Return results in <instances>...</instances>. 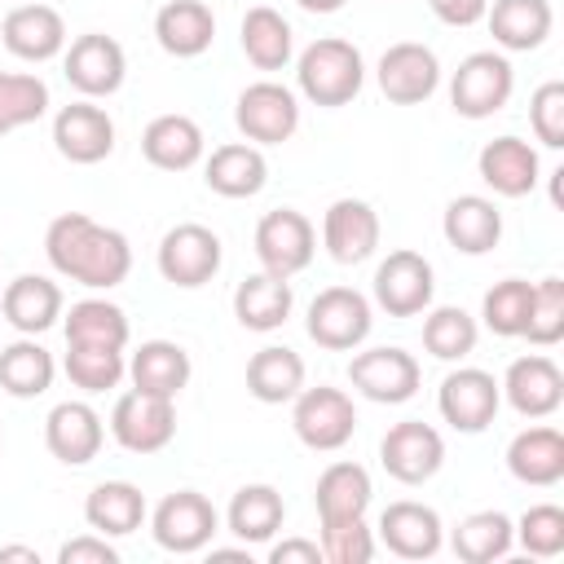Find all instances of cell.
<instances>
[{"instance_id":"cell-1","label":"cell","mask_w":564,"mask_h":564,"mask_svg":"<svg viewBox=\"0 0 564 564\" xmlns=\"http://www.w3.org/2000/svg\"><path fill=\"white\" fill-rule=\"evenodd\" d=\"M44 256L48 264L79 282V286H93V291H110L128 278L132 269V247L119 229H106L97 225L93 216L84 212H62L48 234H44Z\"/></svg>"},{"instance_id":"cell-2","label":"cell","mask_w":564,"mask_h":564,"mask_svg":"<svg viewBox=\"0 0 564 564\" xmlns=\"http://www.w3.org/2000/svg\"><path fill=\"white\" fill-rule=\"evenodd\" d=\"M295 79H300V93H304L313 106H348V101L361 93L366 62H361L357 44L335 40V35H322V40H313V44L300 53Z\"/></svg>"},{"instance_id":"cell-3","label":"cell","mask_w":564,"mask_h":564,"mask_svg":"<svg viewBox=\"0 0 564 564\" xmlns=\"http://www.w3.org/2000/svg\"><path fill=\"white\" fill-rule=\"evenodd\" d=\"M511 88H516L511 62L494 48H480L458 62V70L449 79V101L463 119H489L511 101Z\"/></svg>"},{"instance_id":"cell-4","label":"cell","mask_w":564,"mask_h":564,"mask_svg":"<svg viewBox=\"0 0 564 564\" xmlns=\"http://www.w3.org/2000/svg\"><path fill=\"white\" fill-rule=\"evenodd\" d=\"M295 410H291V423H295V436L308 445V449H344L357 432V410H352V397L339 392V388H300L295 397Z\"/></svg>"},{"instance_id":"cell-5","label":"cell","mask_w":564,"mask_h":564,"mask_svg":"<svg viewBox=\"0 0 564 564\" xmlns=\"http://www.w3.org/2000/svg\"><path fill=\"white\" fill-rule=\"evenodd\" d=\"M234 123L247 141H260V145H282L295 137L300 128V101L286 84H273V79H260V84H247L238 93V106H234Z\"/></svg>"},{"instance_id":"cell-6","label":"cell","mask_w":564,"mask_h":564,"mask_svg":"<svg viewBox=\"0 0 564 564\" xmlns=\"http://www.w3.org/2000/svg\"><path fill=\"white\" fill-rule=\"evenodd\" d=\"M375 317H370V300L352 286H326L313 295L308 304V339L330 348V352H348L370 335Z\"/></svg>"},{"instance_id":"cell-7","label":"cell","mask_w":564,"mask_h":564,"mask_svg":"<svg viewBox=\"0 0 564 564\" xmlns=\"http://www.w3.org/2000/svg\"><path fill=\"white\" fill-rule=\"evenodd\" d=\"M348 383L366 397V401H379V405H401L419 392L423 383V370L419 361L405 352V348H366L348 361Z\"/></svg>"},{"instance_id":"cell-8","label":"cell","mask_w":564,"mask_h":564,"mask_svg":"<svg viewBox=\"0 0 564 564\" xmlns=\"http://www.w3.org/2000/svg\"><path fill=\"white\" fill-rule=\"evenodd\" d=\"M379 463L392 480L401 485H423L441 471L445 463V441L432 423L423 419H405V423H392L388 436L379 441Z\"/></svg>"},{"instance_id":"cell-9","label":"cell","mask_w":564,"mask_h":564,"mask_svg":"<svg viewBox=\"0 0 564 564\" xmlns=\"http://www.w3.org/2000/svg\"><path fill=\"white\" fill-rule=\"evenodd\" d=\"M317 251V234L308 225L304 212L295 207H278V212H264L260 225H256V256L264 264V273H278V278H291L300 269H308Z\"/></svg>"},{"instance_id":"cell-10","label":"cell","mask_w":564,"mask_h":564,"mask_svg":"<svg viewBox=\"0 0 564 564\" xmlns=\"http://www.w3.org/2000/svg\"><path fill=\"white\" fill-rule=\"evenodd\" d=\"M436 405H441V419L454 427V432H485L502 405V388L489 370H476V366H458L441 379V392H436Z\"/></svg>"},{"instance_id":"cell-11","label":"cell","mask_w":564,"mask_h":564,"mask_svg":"<svg viewBox=\"0 0 564 564\" xmlns=\"http://www.w3.org/2000/svg\"><path fill=\"white\" fill-rule=\"evenodd\" d=\"M432 291H436V278H432V264L427 256L401 247V251H388V260L375 269V304L388 313V317H414L432 304Z\"/></svg>"},{"instance_id":"cell-12","label":"cell","mask_w":564,"mask_h":564,"mask_svg":"<svg viewBox=\"0 0 564 564\" xmlns=\"http://www.w3.org/2000/svg\"><path fill=\"white\" fill-rule=\"evenodd\" d=\"M110 432L123 449L132 454H154L176 436V405L167 397H150V392H123L110 410Z\"/></svg>"},{"instance_id":"cell-13","label":"cell","mask_w":564,"mask_h":564,"mask_svg":"<svg viewBox=\"0 0 564 564\" xmlns=\"http://www.w3.org/2000/svg\"><path fill=\"white\" fill-rule=\"evenodd\" d=\"M216 524H220V520H216V507H212L198 489H176V494H167V498L154 507V520H150L154 542H159L163 551H176V555L203 551V546L212 542Z\"/></svg>"},{"instance_id":"cell-14","label":"cell","mask_w":564,"mask_h":564,"mask_svg":"<svg viewBox=\"0 0 564 564\" xmlns=\"http://www.w3.org/2000/svg\"><path fill=\"white\" fill-rule=\"evenodd\" d=\"M375 79H379V93H383L388 101H397V106H419V101H427V97L436 93V84H441V62H436V53H432L427 44L401 40V44L383 48Z\"/></svg>"},{"instance_id":"cell-15","label":"cell","mask_w":564,"mask_h":564,"mask_svg":"<svg viewBox=\"0 0 564 564\" xmlns=\"http://www.w3.org/2000/svg\"><path fill=\"white\" fill-rule=\"evenodd\" d=\"M220 269V238L207 229V225H176L163 234L159 242V273L172 282V286H203L212 282Z\"/></svg>"},{"instance_id":"cell-16","label":"cell","mask_w":564,"mask_h":564,"mask_svg":"<svg viewBox=\"0 0 564 564\" xmlns=\"http://www.w3.org/2000/svg\"><path fill=\"white\" fill-rule=\"evenodd\" d=\"M123 70H128V57H123L119 40H110L101 31H88L79 40H70V48H66V84L84 97L119 93Z\"/></svg>"},{"instance_id":"cell-17","label":"cell","mask_w":564,"mask_h":564,"mask_svg":"<svg viewBox=\"0 0 564 564\" xmlns=\"http://www.w3.org/2000/svg\"><path fill=\"white\" fill-rule=\"evenodd\" d=\"M101 441H106V427H101V414L88 401H62L44 419V445L66 467L93 463L101 454Z\"/></svg>"},{"instance_id":"cell-18","label":"cell","mask_w":564,"mask_h":564,"mask_svg":"<svg viewBox=\"0 0 564 564\" xmlns=\"http://www.w3.org/2000/svg\"><path fill=\"white\" fill-rule=\"evenodd\" d=\"M53 145L70 163H101L115 150V123L93 101H70L53 115Z\"/></svg>"},{"instance_id":"cell-19","label":"cell","mask_w":564,"mask_h":564,"mask_svg":"<svg viewBox=\"0 0 564 564\" xmlns=\"http://www.w3.org/2000/svg\"><path fill=\"white\" fill-rule=\"evenodd\" d=\"M322 242L335 264H361L379 247V216L361 198H335L322 216Z\"/></svg>"},{"instance_id":"cell-20","label":"cell","mask_w":564,"mask_h":564,"mask_svg":"<svg viewBox=\"0 0 564 564\" xmlns=\"http://www.w3.org/2000/svg\"><path fill=\"white\" fill-rule=\"evenodd\" d=\"M498 388H502V397L511 401V410L524 414V419H546V414H555L560 401H564V375H560V366H555L551 357H542V352L516 357V361L507 366V379H502Z\"/></svg>"},{"instance_id":"cell-21","label":"cell","mask_w":564,"mask_h":564,"mask_svg":"<svg viewBox=\"0 0 564 564\" xmlns=\"http://www.w3.org/2000/svg\"><path fill=\"white\" fill-rule=\"evenodd\" d=\"M379 538L392 555L401 560H432L445 542V529H441V516L427 507V502H388L383 516H379Z\"/></svg>"},{"instance_id":"cell-22","label":"cell","mask_w":564,"mask_h":564,"mask_svg":"<svg viewBox=\"0 0 564 564\" xmlns=\"http://www.w3.org/2000/svg\"><path fill=\"white\" fill-rule=\"evenodd\" d=\"M0 40H4V48H9L13 57H22V62H48V57H57V53L66 48V22H62V13L48 9V4H18V9L4 18Z\"/></svg>"},{"instance_id":"cell-23","label":"cell","mask_w":564,"mask_h":564,"mask_svg":"<svg viewBox=\"0 0 564 564\" xmlns=\"http://www.w3.org/2000/svg\"><path fill=\"white\" fill-rule=\"evenodd\" d=\"M154 40L172 57H198L216 40V18L203 0H167L154 13Z\"/></svg>"},{"instance_id":"cell-24","label":"cell","mask_w":564,"mask_h":564,"mask_svg":"<svg viewBox=\"0 0 564 564\" xmlns=\"http://www.w3.org/2000/svg\"><path fill=\"white\" fill-rule=\"evenodd\" d=\"M480 181L502 198H524L538 185V150L520 137H498L476 159Z\"/></svg>"},{"instance_id":"cell-25","label":"cell","mask_w":564,"mask_h":564,"mask_svg":"<svg viewBox=\"0 0 564 564\" xmlns=\"http://www.w3.org/2000/svg\"><path fill=\"white\" fill-rule=\"evenodd\" d=\"M445 242L463 256H485L498 247L502 238V212L494 207V198H480V194H458L449 207H445Z\"/></svg>"},{"instance_id":"cell-26","label":"cell","mask_w":564,"mask_h":564,"mask_svg":"<svg viewBox=\"0 0 564 564\" xmlns=\"http://www.w3.org/2000/svg\"><path fill=\"white\" fill-rule=\"evenodd\" d=\"M0 313L13 330L22 335H44L57 317H62V286L40 278V273H22L4 286L0 295Z\"/></svg>"},{"instance_id":"cell-27","label":"cell","mask_w":564,"mask_h":564,"mask_svg":"<svg viewBox=\"0 0 564 564\" xmlns=\"http://www.w3.org/2000/svg\"><path fill=\"white\" fill-rule=\"evenodd\" d=\"M507 467L520 485H560L564 480V436L555 427H524L507 445Z\"/></svg>"},{"instance_id":"cell-28","label":"cell","mask_w":564,"mask_h":564,"mask_svg":"<svg viewBox=\"0 0 564 564\" xmlns=\"http://www.w3.org/2000/svg\"><path fill=\"white\" fill-rule=\"evenodd\" d=\"M128 375H132V388H137V392L176 401L181 388L189 383V352H185L181 344H172V339H145V344L132 352Z\"/></svg>"},{"instance_id":"cell-29","label":"cell","mask_w":564,"mask_h":564,"mask_svg":"<svg viewBox=\"0 0 564 564\" xmlns=\"http://www.w3.org/2000/svg\"><path fill=\"white\" fill-rule=\"evenodd\" d=\"M141 154L163 172H185L203 159V128L189 115H159L141 132Z\"/></svg>"},{"instance_id":"cell-30","label":"cell","mask_w":564,"mask_h":564,"mask_svg":"<svg viewBox=\"0 0 564 564\" xmlns=\"http://www.w3.org/2000/svg\"><path fill=\"white\" fill-rule=\"evenodd\" d=\"M207 189L225 194V198H251L264 189L269 181V163L256 145H242V141H229V145H216L212 159H207V172H203Z\"/></svg>"},{"instance_id":"cell-31","label":"cell","mask_w":564,"mask_h":564,"mask_svg":"<svg viewBox=\"0 0 564 564\" xmlns=\"http://www.w3.org/2000/svg\"><path fill=\"white\" fill-rule=\"evenodd\" d=\"M84 520L101 538H128L145 520V494L128 480H101L84 502Z\"/></svg>"},{"instance_id":"cell-32","label":"cell","mask_w":564,"mask_h":564,"mask_svg":"<svg viewBox=\"0 0 564 564\" xmlns=\"http://www.w3.org/2000/svg\"><path fill=\"white\" fill-rule=\"evenodd\" d=\"M489 31L502 48L511 53H529L551 35V0H494V9H485Z\"/></svg>"},{"instance_id":"cell-33","label":"cell","mask_w":564,"mask_h":564,"mask_svg":"<svg viewBox=\"0 0 564 564\" xmlns=\"http://www.w3.org/2000/svg\"><path fill=\"white\" fill-rule=\"evenodd\" d=\"M291 304H295L291 282L278 273H251L234 291V317L247 330H278L291 317Z\"/></svg>"},{"instance_id":"cell-34","label":"cell","mask_w":564,"mask_h":564,"mask_svg":"<svg viewBox=\"0 0 564 564\" xmlns=\"http://www.w3.org/2000/svg\"><path fill=\"white\" fill-rule=\"evenodd\" d=\"M370 471L361 463H330L317 476L313 502H317V520H357L370 507Z\"/></svg>"},{"instance_id":"cell-35","label":"cell","mask_w":564,"mask_h":564,"mask_svg":"<svg viewBox=\"0 0 564 564\" xmlns=\"http://www.w3.org/2000/svg\"><path fill=\"white\" fill-rule=\"evenodd\" d=\"M286 520V502L273 485H242L225 511V524L238 542H269Z\"/></svg>"},{"instance_id":"cell-36","label":"cell","mask_w":564,"mask_h":564,"mask_svg":"<svg viewBox=\"0 0 564 564\" xmlns=\"http://www.w3.org/2000/svg\"><path fill=\"white\" fill-rule=\"evenodd\" d=\"M300 388H304V361H300L295 348L269 344V348H260V352L247 361V392H251L256 401L282 405V401H291Z\"/></svg>"},{"instance_id":"cell-37","label":"cell","mask_w":564,"mask_h":564,"mask_svg":"<svg viewBox=\"0 0 564 564\" xmlns=\"http://www.w3.org/2000/svg\"><path fill=\"white\" fill-rule=\"evenodd\" d=\"M53 375H57L53 352L44 344H35V335L13 339L9 348H0V388L9 397L31 401V397H40V392L53 388Z\"/></svg>"},{"instance_id":"cell-38","label":"cell","mask_w":564,"mask_h":564,"mask_svg":"<svg viewBox=\"0 0 564 564\" xmlns=\"http://www.w3.org/2000/svg\"><path fill=\"white\" fill-rule=\"evenodd\" d=\"M242 53L256 70H282L295 53V35H291V22L269 9V4H256L247 9L242 18Z\"/></svg>"},{"instance_id":"cell-39","label":"cell","mask_w":564,"mask_h":564,"mask_svg":"<svg viewBox=\"0 0 564 564\" xmlns=\"http://www.w3.org/2000/svg\"><path fill=\"white\" fill-rule=\"evenodd\" d=\"M511 542H516V524L502 511H471L449 533L454 555L467 560V564H494V560H502L511 551Z\"/></svg>"},{"instance_id":"cell-40","label":"cell","mask_w":564,"mask_h":564,"mask_svg":"<svg viewBox=\"0 0 564 564\" xmlns=\"http://www.w3.org/2000/svg\"><path fill=\"white\" fill-rule=\"evenodd\" d=\"M66 344H106L123 348L128 344V313L110 300H79L66 313Z\"/></svg>"},{"instance_id":"cell-41","label":"cell","mask_w":564,"mask_h":564,"mask_svg":"<svg viewBox=\"0 0 564 564\" xmlns=\"http://www.w3.org/2000/svg\"><path fill=\"white\" fill-rule=\"evenodd\" d=\"M476 317L463 313L458 304H441L427 313L423 322V348L436 357V361H463L471 348H476Z\"/></svg>"},{"instance_id":"cell-42","label":"cell","mask_w":564,"mask_h":564,"mask_svg":"<svg viewBox=\"0 0 564 564\" xmlns=\"http://www.w3.org/2000/svg\"><path fill=\"white\" fill-rule=\"evenodd\" d=\"M529 304H533V282H524V278H502V282H494V286L485 291L480 317H485V326H489L494 335L516 339V335H524Z\"/></svg>"},{"instance_id":"cell-43","label":"cell","mask_w":564,"mask_h":564,"mask_svg":"<svg viewBox=\"0 0 564 564\" xmlns=\"http://www.w3.org/2000/svg\"><path fill=\"white\" fill-rule=\"evenodd\" d=\"M128 375L123 348L106 344H66V379L84 392H106Z\"/></svg>"},{"instance_id":"cell-44","label":"cell","mask_w":564,"mask_h":564,"mask_svg":"<svg viewBox=\"0 0 564 564\" xmlns=\"http://www.w3.org/2000/svg\"><path fill=\"white\" fill-rule=\"evenodd\" d=\"M48 110V84L40 75H9L0 70V137L13 128L35 123Z\"/></svg>"},{"instance_id":"cell-45","label":"cell","mask_w":564,"mask_h":564,"mask_svg":"<svg viewBox=\"0 0 564 564\" xmlns=\"http://www.w3.org/2000/svg\"><path fill=\"white\" fill-rule=\"evenodd\" d=\"M524 339L538 344V348H551V344L564 339V278L533 282V304H529Z\"/></svg>"},{"instance_id":"cell-46","label":"cell","mask_w":564,"mask_h":564,"mask_svg":"<svg viewBox=\"0 0 564 564\" xmlns=\"http://www.w3.org/2000/svg\"><path fill=\"white\" fill-rule=\"evenodd\" d=\"M375 555V533L366 516L357 520H322V560L330 564H370Z\"/></svg>"},{"instance_id":"cell-47","label":"cell","mask_w":564,"mask_h":564,"mask_svg":"<svg viewBox=\"0 0 564 564\" xmlns=\"http://www.w3.org/2000/svg\"><path fill=\"white\" fill-rule=\"evenodd\" d=\"M516 538H520V546H524L529 555H538V560L560 555V551H564V511H560L555 502L529 507V511L520 516V524H516Z\"/></svg>"},{"instance_id":"cell-48","label":"cell","mask_w":564,"mask_h":564,"mask_svg":"<svg viewBox=\"0 0 564 564\" xmlns=\"http://www.w3.org/2000/svg\"><path fill=\"white\" fill-rule=\"evenodd\" d=\"M529 123H533V137L551 150L564 145V84L560 79H546L533 101H529Z\"/></svg>"},{"instance_id":"cell-49","label":"cell","mask_w":564,"mask_h":564,"mask_svg":"<svg viewBox=\"0 0 564 564\" xmlns=\"http://www.w3.org/2000/svg\"><path fill=\"white\" fill-rule=\"evenodd\" d=\"M57 564H119V551L101 533H84L57 551Z\"/></svg>"},{"instance_id":"cell-50","label":"cell","mask_w":564,"mask_h":564,"mask_svg":"<svg viewBox=\"0 0 564 564\" xmlns=\"http://www.w3.org/2000/svg\"><path fill=\"white\" fill-rule=\"evenodd\" d=\"M427 9L445 22V26H476L489 9V0H427Z\"/></svg>"},{"instance_id":"cell-51","label":"cell","mask_w":564,"mask_h":564,"mask_svg":"<svg viewBox=\"0 0 564 564\" xmlns=\"http://www.w3.org/2000/svg\"><path fill=\"white\" fill-rule=\"evenodd\" d=\"M269 564H322V546L308 538H286L269 551Z\"/></svg>"},{"instance_id":"cell-52","label":"cell","mask_w":564,"mask_h":564,"mask_svg":"<svg viewBox=\"0 0 564 564\" xmlns=\"http://www.w3.org/2000/svg\"><path fill=\"white\" fill-rule=\"evenodd\" d=\"M4 560H26V564H40V551L35 546H0V564Z\"/></svg>"},{"instance_id":"cell-53","label":"cell","mask_w":564,"mask_h":564,"mask_svg":"<svg viewBox=\"0 0 564 564\" xmlns=\"http://www.w3.org/2000/svg\"><path fill=\"white\" fill-rule=\"evenodd\" d=\"M304 13H335V9H344L348 0H295Z\"/></svg>"},{"instance_id":"cell-54","label":"cell","mask_w":564,"mask_h":564,"mask_svg":"<svg viewBox=\"0 0 564 564\" xmlns=\"http://www.w3.org/2000/svg\"><path fill=\"white\" fill-rule=\"evenodd\" d=\"M212 560H247V551H212Z\"/></svg>"}]
</instances>
